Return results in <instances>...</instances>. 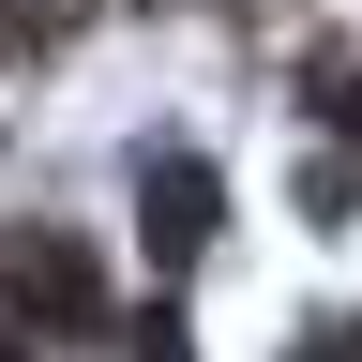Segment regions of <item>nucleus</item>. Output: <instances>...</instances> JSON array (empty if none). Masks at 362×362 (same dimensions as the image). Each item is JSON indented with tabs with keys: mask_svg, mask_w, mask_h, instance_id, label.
<instances>
[{
	"mask_svg": "<svg viewBox=\"0 0 362 362\" xmlns=\"http://www.w3.org/2000/svg\"><path fill=\"white\" fill-rule=\"evenodd\" d=\"M302 362H362V317H317V332H302Z\"/></svg>",
	"mask_w": 362,
	"mask_h": 362,
	"instance_id": "obj_3",
	"label": "nucleus"
},
{
	"mask_svg": "<svg viewBox=\"0 0 362 362\" xmlns=\"http://www.w3.org/2000/svg\"><path fill=\"white\" fill-rule=\"evenodd\" d=\"M211 242V166H151V257H197Z\"/></svg>",
	"mask_w": 362,
	"mask_h": 362,
	"instance_id": "obj_2",
	"label": "nucleus"
},
{
	"mask_svg": "<svg viewBox=\"0 0 362 362\" xmlns=\"http://www.w3.org/2000/svg\"><path fill=\"white\" fill-rule=\"evenodd\" d=\"M0 302L45 317V332H90V317H106V272H90L61 226H16V242H0Z\"/></svg>",
	"mask_w": 362,
	"mask_h": 362,
	"instance_id": "obj_1",
	"label": "nucleus"
}]
</instances>
